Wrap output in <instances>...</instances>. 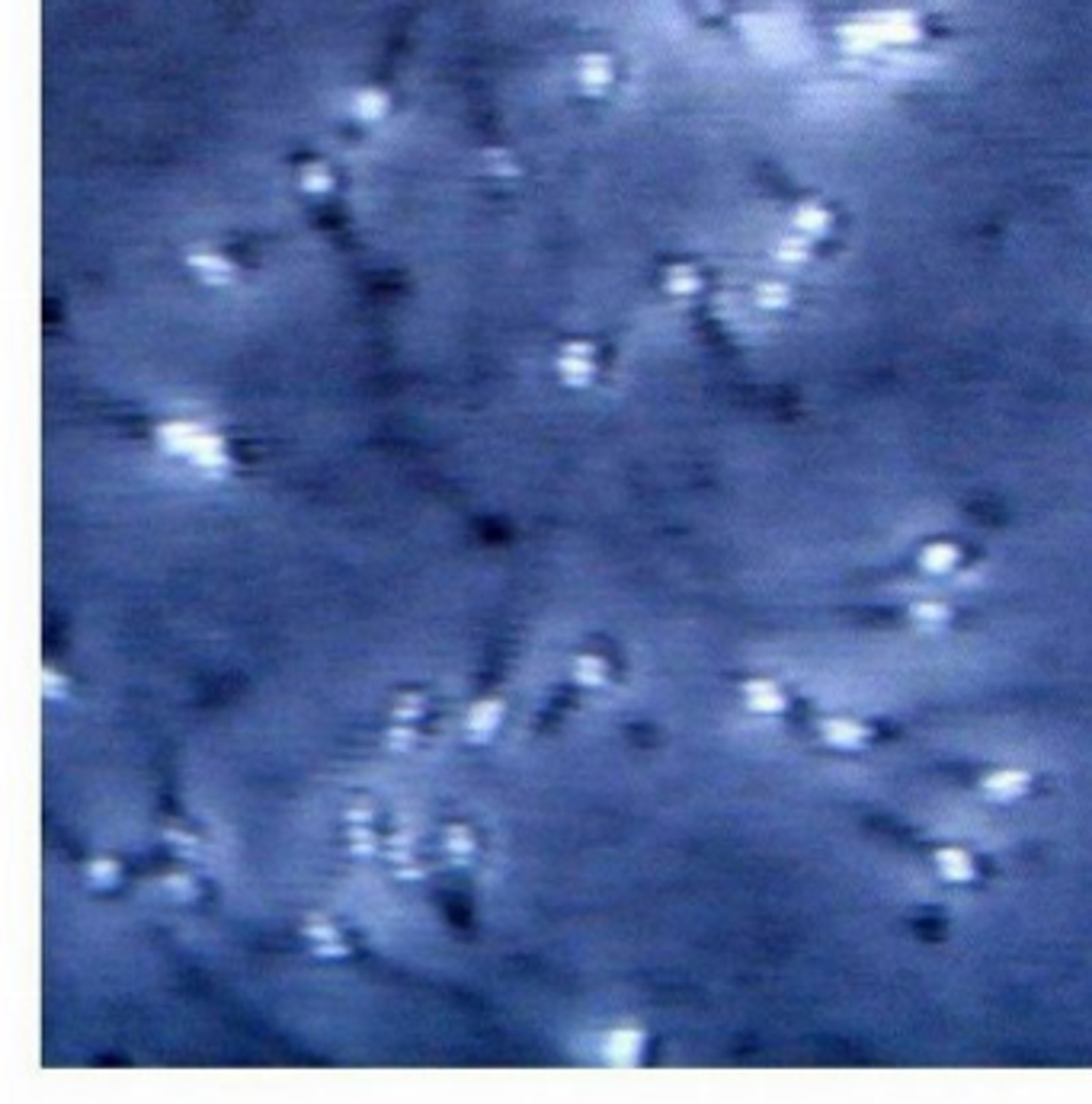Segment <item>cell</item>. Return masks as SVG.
<instances>
[{
	"label": "cell",
	"instance_id": "obj_1",
	"mask_svg": "<svg viewBox=\"0 0 1092 1104\" xmlns=\"http://www.w3.org/2000/svg\"><path fill=\"white\" fill-rule=\"evenodd\" d=\"M743 704L759 718H775V714H785L788 695L772 679H750L743 682Z\"/></svg>",
	"mask_w": 1092,
	"mask_h": 1104
},
{
	"label": "cell",
	"instance_id": "obj_2",
	"mask_svg": "<svg viewBox=\"0 0 1092 1104\" xmlns=\"http://www.w3.org/2000/svg\"><path fill=\"white\" fill-rule=\"evenodd\" d=\"M817 733L833 749H862V746L872 740V730L852 718H824L817 724Z\"/></svg>",
	"mask_w": 1092,
	"mask_h": 1104
},
{
	"label": "cell",
	"instance_id": "obj_3",
	"mask_svg": "<svg viewBox=\"0 0 1092 1104\" xmlns=\"http://www.w3.org/2000/svg\"><path fill=\"white\" fill-rule=\"evenodd\" d=\"M1032 788V772L1025 768H993L980 778V791L993 800H1016Z\"/></svg>",
	"mask_w": 1092,
	"mask_h": 1104
},
{
	"label": "cell",
	"instance_id": "obj_4",
	"mask_svg": "<svg viewBox=\"0 0 1092 1104\" xmlns=\"http://www.w3.org/2000/svg\"><path fill=\"white\" fill-rule=\"evenodd\" d=\"M932 864H936L939 877L948 880V884H968V880L977 877L974 858H971V852H964L961 845H942V848H936Z\"/></svg>",
	"mask_w": 1092,
	"mask_h": 1104
},
{
	"label": "cell",
	"instance_id": "obj_5",
	"mask_svg": "<svg viewBox=\"0 0 1092 1104\" xmlns=\"http://www.w3.org/2000/svg\"><path fill=\"white\" fill-rule=\"evenodd\" d=\"M641 1044H644V1034H641V1031L622 1028V1031H615L612 1040H609V1056H612L615 1063H635L641 1053Z\"/></svg>",
	"mask_w": 1092,
	"mask_h": 1104
},
{
	"label": "cell",
	"instance_id": "obj_6",
	"mask_svg": "<svg viewBox=\"0 0 1092 1104\" xmlns=\"http://www.w3.org/2000/svg\"><path fill=\"white\" fill-rule=\"evenodd\" d=\"M920 563H923L926 574H948V570L958 563V551H955L952 544H932L923 551Z\"/></svg>",
	"mask_w": 1092,
	"mask_h": 1104
},
{
	"label": "cell",
	"instance_id": "obj_7",
	"mask_svg": "<svg viewBox=\"0 0 1092 1104\" xmlns=\"http://www.w3.org/2000/svg\"><path fill=\"white\" fill-rule=\"evenodd\" d=\"M910 618H913V622H920V624L936 627V624H945V622H948V608H945V606H936V602H920V606L910 608Z\"/></svg>",
	"mask_w": 1092,
	"mask_h": 1104
},
{
	"label": "cell",
	"instance_id": "obj_8",
	"mask_svg": "<svg viewBox=\"0 0 1092 1104\" xmlns=\"http://www.w3.org/2000/svg\"><path fill=\"white\" fill-rule=\"evenodd\" d=\"M497 714H500V708H497V704H478V708L471 711V730H478V727H494L497 724Z\"/></svg>",
	"mask_w": 1092,
	"mask_h": 1104
}]
</instances>
